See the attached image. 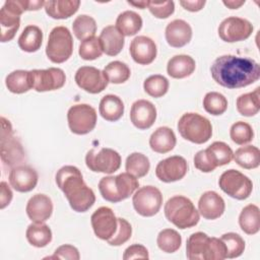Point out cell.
Masks as SVG:
<instances>
[{
    "label": "cell",
    "mask_w": 260,
    "mask_h": 260,
    "mask_svg": "<svg viewBox=\"0 0 260 260\" xmlns=\"http://www.w3.org/2000/svg\"><path fill=\"white\" fill-rule=\"evenodd\" d=\"M210 72L217 84L234 89L248 86L257 81L260 77V66L251 58L222 55L213 61Z\"/></svg>",
    "instance_id": "1"
},
{
    "label": "cell",
    "mask_w": 260,
    "mask_h": 260,
    "mask_svg": "<svg viewBox=\"0 0 260 260\" xmlns=\"http://www.w3.org/2000/svg\"><path fill=\"white\" fill-rule=\"evenodd\" d=\"M56 183L74 211L85 212L94 204V192L85 184L78 168L62 167L56 174Z\"/></svg>",
    "instance_id": "2"
},
{
    "label": "cell",
    "mask_w": 260,
    "mask_h": 260,
    "mask_svg": "<svg viewBox=\"0 0 260 260\" xmlns=\"http://www.w3.org/2000/svg\"><path fill=\"white\" fill-rule=\"evenodd\" d=\"M41 0H7L0 10L1 42L11 41L20 26V15L27 10H39L44 7Z\"/></svg>",
    "instance_id": "3"
},
{
    "label": "cell",
    "mask_w": 260,
    "mask_h": 260,
    "mask_svg": "<svg viewBox=\"0 0 260 260\" xmlns=\"http://www.w3.org/2000/svg\"><path fill=\"white\" fill-rule=\"evenodd\" d=\"M186 256L189 260H223L226 258L225 246L220 239L197 232L187 240Z\"/></svg>",
    "instance_id": "4"
},
{
    "label": "cell",
    "mask_w": 260,
    "mask_h": 260,
    "mask_svg": "<svg viewBox=\"0 0 260 260\" xmlns=\"http://www.w3.org/2000/svg\"><path fill=\"white\" fill-rule=\"evenodd\" d=\"M139 187L137 178L129 173H121L117 176H107L100 180L99 190L102 197L112 203L127 199Z\"/></svg>",
    "instance_id": "5"
},
{
    "label": "cell",
    "mask_w": 260,
    "mask_h": 260,
    "mask_svg": "<svg viewBox=\"0 0 260 260\" xmlns=\"http://www.w3.org/2000/svg\"><path fill=\"white\" fill-rule=\"evenodd\" d=\"M167 219L181 230L195 226L200 219L199 211L193 202L182 195L171 197L164 207Z\"/></svg>",
    "instance_id": "6"
},
{
    "label": "cell",
    "mask_w": 260,
    "mask_h": 260,
    "mask_svg": "<svg viewBox=\"0 0 260 260\" xmlns=\"http://www.w3.org/2000/svg\"><path fill=\"white\" fill-rule=\"evenodd\" d=\"M177 127L184 139L196 144L207 142L212 135L210 121L197 113H185L179 119Z\"/></svg>",
    "instance_id": "7"
},
{
    "label": "cell",
    "mask_w": 260,
    "mask_h": 260,
    "mask_svg": "<svg viewBox=\"0 0 260 260\" xmlns=\"http://www.w3.org/2000/svg\"><path fill=\"white\" fill-rule=\"evenodd\" d=\"M73 52V39L70 30L63 25L54 27L48 39L46 55L53 63L67 61Z\"/></svg>",
    "instance_id": "8"
},
{
    "label": "cell",
    "mask_w": 260,
    "mask_h": 260,
    "mask_svg": "<svg viewBox=\"0 0 260 260\" xmlns=\"http://www.w3.org/2000/svg\"><path fill=\"white\" fill-rule=\"evenodd\" d=\"M1 159L4 165L14 168L25 159V152L20 141L13 135L11 123L1 117Z\"/></svg>",
    "instance_id": "9"
},
{
    "label": "cell",
    "mask_w": 260,
    "mask_h": 260,
    "mask_svg": "<svg viewBox=\"0 0 260 260\" xmlns=\"http://www.w3.org/2000/svg\"><path fill=\"white\" fill-rule=\"evenodd\" d=\"M219 188L232 198L247 199L253 190L252 181L243 173L231 169L223 172L218 179Z\"/></svg>",
    "instance_id": "10"
},
{
    "label": "cell",
    "mask_w": 260,
    "mask_h": 260,
    "mask_svg": "<svg viewBox=\"0 0 260 260\" xmlns=\"http://www.w3.org/2000/svg\"><path fill=\"white\" fill-rule=\"evenodd\" d=\"M67 121L72 133L87 134L94 129L96 124L95 109L87 104L74 105L67 112Z\"/></svg>",
    "instance_id": "11"
},
{
    "label": "cell",
    "mask_w": 260,
    "mask_h": 260,
    "mask_svg": "<svg viewBox=\"0 0 260 260\" xmlns=\"http://www.w3.org/2000/svg\"><path fill=\"white\" fill-rule=\"evenodd\" d=\"M86 167L95 173L113 174L121 167V155L114 149L103 147L90 149L85 155Z\"/></svg>",
    "instance_id": "12"
},
{
    "label": "cell",
    "mask_w": 260,
    "mask_h": 260,
    "mask_svg": "<svg viewBox=\"0 0 260 260\" xmlns=\"http://www.w3.org/2000/svg\"><path fill=\"white\" fill-rule=\"evenodd\" d=\"M133 207L142 216L155 215L162 204V195L154 186H144L137 189L132 197Z\"/></svg>",
    "instance_id": "13"
},
{
    "label": "cell",
    "mask_w": 260,
    "mask_h": 260,
    "mask_svg": "<svg viewBox=\"0 0 260 260\" xmlns=\"http://www.w3.org/2000/svg\"><path fill=\"white\" fill-rule=\"evenodd\" d=\"M217 31L219 38L223 42H241L247 40L252 35L253 25L245 18L230 16L220 22Z\"/></svg>",
    "instance_id": "14"
},
{
    "label": "cell",
    "mask_w": 260,
    "mask_h": 260,
    "mask_svg": "<svg viewBox=\"0 0 260 260\" xmlns=\"http://www.w3.org/2000/svg\"><path fill=\"white\" fill-rule=\"evenodd\" d=\"M32 88L39 92L56 90L64 86L66 75L61 68L50 67L48 69L30 70Z\"/></svg>",
    "instance_id": "15"
},
{
    "label": "cell",
    "mask_w": 260,
    "mask_h": 260,
    "mask_svg": "<svg viewBox=\"0 0 260 260\" xmlns=\"http://www.w3.org/2000/svg\"><path fill=\"white\" fill-rule=\"evenodd\" d=\"M94 235L104 241L110 240L118 228V218L114 211L107 206L99 207L90 216Z\"/></svg>",
    "instance_id": "16"
},
{
    "label": "cell",
    "mask_w": 260,
    "mask_h": 260,
    "mask_svg": "<svg viewBox=\"0 0 260 260\" xmlns=\"http://www.w3.org/2000/svg\"><path fill=\"white\" fill-rule=\"evenodd\" d=\"M74 79L81 89L93 94L102 92L109 83L104 71L93 66H82L78 68Z\"/></svg>",
    "instance_id": "17"
},
{
    "label": "cell",
    "mask_w": 260,
    "mask_h": 260,
    "mask_svg": "<svg viewBox=\"0 0 260 260\" xmlns=\"http://www.w3.org/2000/svg\"><path fill=\"white\" fill-rule=\"evenodd\" d=\"M187 171V160L181 155H173L160 160L156 165L155 176L161 182L172 183L183 179Z\"/></svg>",
    "instance_id": "18"
},
{
    "label": "cell",
    "mask_w": 260,
    "mask_h": 260,
    "mask_svg": "<svg viewBox=\"0 0 260 260\" xmlns=\"http://www.w3.org/2000/svg\"><path fill=\"white\" fill-rule=\"evenodd\" d=\"M38 173L29 166L19 165L11 169L9 173V183L17 192H29L38 184Z\"/></svg>",
    "instance_id": "19"
},
{
    "label": "cell",
    "mask_w": 260,
    "mask_h": 260,
    "mask_svg": "<svg viewBox=\"0 0 260 260\" xmlns=\"http://www.w3.org/2000/svg\"><path fill=\"white\" fill-rule=\"evenodd\" d=\"M156 119V108L147 100H138L133 103L130 110V120L132 124L140 129L150 128Z\"/></svg>",
    "instance_id": "20"
},
{
    "label": "cell",
    "mask_w": 260,
    "mask_h": 260,
    "mask_svg": "<svg viewBox=\"0 0 260 260\" xmlns=\"http://www.w3.org/2000/svg\"><path fill=\"white\" fill-rule=\"evenodd\" d=\"M130 55L132 59L140 65L152 63L156 57L157 49L153 40L146 36H138L131 41Z\"/></svg>",
    "instance_id": "21"
},
{
    "label": "cell",
    "mask_w": 260,
    "mask_h": 260,
    "mask_svg": "<svg viewBox=\"0 0 260 260\" xmlns=\"http://www.w3.org/2000/svg\"><path fill=\"white\" fill-rule=\"evenodd\" d=\"M28 218L34 222H45L53 212V202L46 194H35L29 198L25 207Z\"/></svg>",
    "instance_id": "22"
},
{
    "label": "cell",
    "mask_w": 260,
    "mask_h": 260,
    "mask_svg": "<svg viewBox=\"0 0 260 260\" xmlns=\"http://www.w3.org/2000/svg\"><path fill=\"white\" fill-rule=\"evenodd\" d=\"M224 209V200L215 191H206L199 198L198 211L205 219L212 220L220 217Z\"/></svg>",
    "instance_id": "23"
},
{
    "label": "cell",
    "mask_w": 260,
    "mask_h": 260,
    "mask_svg": "<svg viewBox=\"0 0 260 260\" xmlns=\"http://www.w3.org/2000/svg\"><path fill=\"white\" fill-rule=\"evenodd\" d=\"M167 43L173 48H182L189 44L192 38L190 24L183 19H174L168 23L165 31Z\"/></svg>",
    "instance_id": "24"
},
{
    "label": "cell",
    "mask_w": 260,
    "mask_h": 260,
    "mask_svg": "<svg viewBox=\"0 0 260 260\" xmlns=\"http://www.w3.org/2000/svg\"><path fill=\"white\" fill-rule=\"evenodd\" d=\"M103 51L108 56H117L123 49L125 40L116 25H108L103 28L99 37Z\"/></svg>",
    "instance_id": "25"
},
{
    "label": "cell",
    "mask_w": 260,
    "mask_h": 260,
    "mask_svg": "<svg viewBox=\"0 0 260 260\" xmlns=\"http://www.w3.org/2000/svg\"><path fill=\"white\" fill-rule=\"evenodd\" d=\"M177 143V138L174 131L167 127H158L149 138L150 148L157 153H167L174 149Z\"/></svg>",
    "instance_id": "26"
},
{
    "label": "cell",
    "mask_w": 260,
    "mask_h": 260,
    "mask_svg": "<svg viewBox=\"0 0 260 260\" xmlns=\"http://www.w3.org/2000/svg\"><path fill=\"white\" fill-rule=\"evenodd\" d=\"M80 1L77 0H49L45 1L46 13L54 19H65L77 12Z\"/></svg>",
    "instance_id": "27"
},
{
    "label": "cell",
    "mask_w": 260,
    "mask_h": 260,
    "mask_svg": "<svg viewBox=\"0 0 260 260\" xmlns=\"http://www.w3.org/2000/svg\"><path fill=\"white\" fill-rule=\"evenodd\" d=\"M196 68L195 60L189 55H176L172 57L167 65L168 74L176 79L190 76Z\"/></svg>",
    "instance_id": "28"
},
{
    "label": "cell",
    "mask_w": 260,
    "mask_h": 260,
    "mask_svg": "<svg viewBox=\"0 0 260 260\" xmlns=\"http://www.w3.org/2000/svg\"><path fill=\"white\" fill-rule=\"evenodd\" d=\"M99 112L105 120L116 122L124 114V103L118 95L106 94L100 102Z\"/></svg>",
    "instance_id": "29"
},
{
    "label": "cell",
    "mask_w": 260,
    "mask_h": 260,
    "mask_svg": "<svg viewBox=\"0 0 260 260\" xmlns=\"http://www.w3.org/2000/svg\"><path fill=\"white\" fill-rule=\"evenodd\" d=\"M116 27L123 36H134L142 27V18L135 11H123L116 19Z\"/></svg>",
    "instance_id": "30"
},
{
    "label": "cell",
    "mask_w": 260,
    "mask_h": 260,
    "mask_svg": "<svg viewBox=\"0 0 260 260\" xmlns=\"http://www.w3.org/2000/svg\"><path fill=\"white\" fill-rule=\"evenodd\" d=\"M43 43V31L37 25H27L18 38L19 48L27 53L37 52Z\"/></svg>",
    "instance_id": "31"
},
{
    "label": "cell",
    "mask_w": 260,
    "mask_h": 260,
    "mask_svg": "<svg viewBox=\"0 0 260 260\" xmlns=\"http://www.w3.org/2000/svg\"><path fill=\"white\" fill-rule=\"evenodd\" d=\"M239 224L247 235L257 234L260 230L259 207L255 204L246 205L239 215Z\"/></svg>",
    "instance_id": "32"
},
{
    "label": "cell",
    "mask_w": 260,
    "mask_h": 260,
    "mask_svg": "<svg viewBox=\"0 0 260 260\" xmlns=\"http://www.w3.org/2000/svg\"><path fill=\"white\" fill-rule=\"evenodd\" d=\"M5 84L9 91L13 93H24L32 88L30 71L14 70L5 78Z\"/></svg>",
    "instance_id": "33"
},
{
    "label": "cell",
    "mask_w": 260,
    "mask_h": 260,
    "mask_svg": "<svg viewBox=\"0 0 260 260\" xmlns=\"http://www.w3.org/2000/svg\"><path fill=\"white\" fill-rule=\"evenodd\" d=\"M28 243L37 248L46 247L52 241V231L44 222L30 223L25 232Z\"/></svg>",
    "instance_id": "34"
},
{
    "label": "cell",
    "mask_w": 260,
    "mask_h": 260,
    "mask_svg": "<svg viewBox=\"0 0 260 260\" xmlns=\"http://www.w3.org/2000/svg\"><path fill=\"white\" fill-rule=\"evenodd\" d=\"M233 158L241 168L256 169L260 165V151L254 145L242 146L236 150Z\"/></svg>",
    "instance_id": "35"
},
{
    "label": "cell",
    "mask_w": 260,
    "mask_h": 260,
    "mask_svg": "<svg viewBox=\"0 0 260 260\" xmlns=\"http://www.w3.org/2000/svg\"><path fill=\"white\" fill-rule=\"evenodd\" d=\"M238 112L245 117H252L258 114L260 109V94L259 87L252 92L241 94L236 102Z\"/></svg>",
    "instance_id": "36"
},
{
    "label": "cell",
    "mask_w": 260,
    "mask_h": 260,
    "mask_svg": "<svg viewBox=\"0 0 260 260\" xmlns=\"http://www.w3.org/2000/svg\"><path fill=\"white\" fill-rule=\"evenodd\" d=\"M125 169L127 173L136 178H142L147 175L150 169V162L145 154L141 152H132L126 158Z\"/></svg>",
    "instance_id": "37"
},
{
    "label": "cell",
    "mask_w": 260,
    "mask_h": 260,
    "mask_svg": "<svg viewBox=\"0 0 260 260\" xmlns=\"http://www.w3.org/2000/svg\"><path fill=\"white\" fill-rule=\"evenodd\" d=\"M72 29L73 34L78 40L84 41L94 36L96 32V22L91 16L81 14L73 20Z\"/></svg>",
    "instance_id": "38"
},
{
    "label": "cell",
    "mask_w": 260,
    "mask_h": 260,
    "mask_svg": "<svg viewBox=\"0 0 260 260\" xmlns=\"http://www.w3.org/2000/svg\"><path fill=\"white\" fill-rule=\"evenodd\" d=\"M156 244L162 252L174 253L181 247L182 237L176 230L165 229L158 233Z\"/></svg>",
    "instance_id": "39"
},
{
    "label": "cell",
    "mask_w": 260,
    "mask_h": 260,
    "mask_svg": "<svg viewBox=\"0 0 260 260\" xmlns=\"http://www.w3.org/2000/svg\"><path fill=\"white\" fill-rule=\"evenodd\" d=\"M206 150L216 168L230 164L234 156L232 148L222 141H214Z\"/></svg>",
    "instance_id": "40"
},
{
    "label": "cell",
    "mask_w": 260,
    "mask_h": 260,
    "mask_svg": "<svg viewBox=\"0 0 260 260\" xmlns=\"http://www.w3.org/2000/svg\"><path fill=\"white\" fill-rule=\"evenodd\" d=\"M104 73L109 82L120 84L127 81L130 77V68L128 65L121 61H112L105 68Z\"/></svg>",
    "instance_id": "41"
},
{
    "label": "cell",
    "mask_w": 260,
    "mask_h": 260,
    "mask_svg": "<svg viewBox=\"0 0 260 260\" xmlns=\"http://www.w3.org/2000/svg\"><path fill=\"white\" fill-rule=\"evenodd\" d=\"M204 110L213 116L223 114L228 109V100L222 93L217 91H209L203 98Z\"/></svg>",
    "instance_id": "42"
},
{
    "label": "cell",
    "mask_w": 260,
    "mask_h": 260,
    "mask_svg": "<svg viewBox=\"0 0 260 260\" xmlns=\"http://www.w3.org/2000/svg\"><path fill=\"white\" fill-rule=\"evenodd\" d=\"M169 80L160 74L148 76L143 82L144 91L152 98H160L169 90Z\"/></svg>",
    "instance_id": "43"
},
{
    "label": "cell",
    "mask_w": 260,
    "mask_h": 260,
    "mask_svg": "<svg viewBox=\"0 0 260 260\" xmlns=\"http://www.w3.org/2000/svg\"><path fill=\"white\" fill-rule=\"evenodd\" d=\"M220 240L225 246L226 258L233 259L240 257L245 250L244 239L236 233H226L220 237Z\"/></svg>",
    "instance_id": "44"
},
{
    "label": "cell",
    "mask_w": 260,
    "mask_h": 260,
    "mask_svg": "<svg viewBox=\"0 0 260 260\" xmlns=\"http://www.w3.org/2000/svg\"><path fill=\"white\" fill-rule=\"evenodd\" d=\"M104 53L101 41L98 37H90L81 42L78 49V54L83 60L91 61L100 58Z\"/></svg>",
    "instance_id": "45"
},
{
    "label": "cell",
    "mask_w": 260,
    "mask_h": 260,
    "mask_svg": "<svg viewBox=\"0 0 260 260\" xmlns=\"http://www.w3.org/2000/svg\"><path fill=\"white\" fill-rule=\"evenodd\" d=\"M231 139L239 145H244L252 141L254 132L250 124L244 121H238L234 123L230 129Z\"/></svg>",
    "instance_id": "46"
},
{
    "label": "cell",
    "mask_w": 260,
    "mask_h": 260,
    "mask_svg": "<svg viewBox=\"0 0 260 260\" xmlns=\"http://www.w3.org/2000/svg\"><path fill=\"white\" fill-rule=\"evenodd\" d=\"M132 235V226L131 224L122 217H118V228L115 235L108 240V244L111 246H121L125 244Z\"/></svg>",
    "instance_id": "47"
},
{
    "label": "cell",
    "mask_w": 260,
    "mask_h": 260,
    "mask_svg": "<svg viewBox=\"0 0 260 260\" xmlns=\"http://www.w3.org/2000/svg\"><path fill=\"white\" fill-rule=\"evenodd\" d=\"M147 8L151 12V14L156 18H168L175 11V3L174 1H148Z\"/></svg>",
    "instance_id": "48"
},
{
    "label": "cell",
    "mask_w": 260,
    "mask_h": 260,
    "mask_svg": "<svg viewBox=\"0 0 260 260\" xmlns=\"http://www.w3.org/2000/svg\"><path fill=\"white\" fill-rule=\"evenodd\" d=\"M194 166L203 173H210L216 169L206 149L199 150L194 155Z\"/></svg>",
    "instance_id": "49"
},
{
    "label": "cell",
    "mask_w": 260,
    "mask_h": 260,
    "mask_svg": "<svg viewBox=\"0 0 260 260\" xmlns=\"http://www.w3.org/2000/svg\"><path fill=\"white\" fill-rule=\"evenodd\" d=\"M50 259H68V260H78L80 258L79 252L77 250L76 247L72 246V245H62L60 247H58L54 254L50 257H48Z\"/></svg>",
    "instance_id": "50"
},
{
    "label": "cell",
    "mask_w": 260,
    "mask_h": 260,
    "mask_svg": "<svg viewBox=\"0 0 260 260\" xmlns=\"http://www.w3.org/2000/svg\"><path fill=\"white\" fill-rule=\"evenodd\" d=\"M148 251L147 249L140 244H133L129 246L123 254L124 260H130V259H148Z\"/></svg>",
    "instance_id": "51"
},
{
    "label": "cell",
    "mask_w": 260,
    "mask_h": 260,
    "mask_svg": "<svg viewBox=\"0 0 260 260\" xmlns=\"http://www.w3.org/2000/svg\"><path fill=\"white\" fill-rule=\"evenodd\" d=\"M0 188H1V192H0V208L3 209L5 208L7 205H9V203L12 200V191L10 189V187L8 186V184L4 181H2L0 183Z\"/></svg>",
    "instance_id": "52"
},
{
    "label": "cell",
    "mask_w": 260,
    "mask_h": 260,
    "mask_svg": "<svg viewBox=\"0 0 260 260\" xmlns=\"http://www.w3.org/2000/svg\"><path fill=\"white\" fill-rule=\"evenodd\" d=\"M180 5L188 11L196 12L203 8V6L205 5V1L204 0H182L180 1Z\"/></svg>",
    "instance_id": "53"
},
{
    "label": "cell",
    "mask_w": 260,
    "mask_h": 260,
    "mask_svg": "<svg viewBox=\"0 0 260 260\" xmlns=\"http://www.w3.org/2000/svg\"><path fill=\"white\" fill-rule=\"evenodd\" d=\"M222 3H223L226 7L231 8V9H238V8H240L242 5H244V4H245V1L228 0V1H222Z\"/></svg>",
    "instance_id": "54"
},
{
    "label": "cell",
    "mask_w": 260,
    "mask_h": 260,
    "mask_svg": "<svg viewBox=\"0 0 260 260\" xmlns=\"http://www.w3.org/2000/svg\"><path fill=\"white\" fill-rule=\"evenodd\" d=\"M128 4L133 5V6H135V7H138V8H140V9H144V8H146V7L148 6V1H144V0L138 1V2L128 1Z\"/></svg>",
    "instance_id": "55"
}]
</instances>
